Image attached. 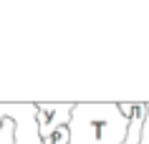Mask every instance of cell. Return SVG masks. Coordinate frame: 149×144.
Masks as SVG:
<instances>
[{"mask_svg":"<svg viewBox=\"0 0 149 144\" xmlns=\"http://www.w3.org/2000/svg\"><path fill=\"white\" fill-rule=\"evenodd\" d=\"M0 119L13 121V144H43L33 101H0Z\"/></svg>","mask_w":149,"mask_h":144,"instance_id":"obj_2","label":"cell"},{"mask_svg":"<svg viewBox=\"0 0 149 144\" xmlns=\"http://www.w3.org/2000/svg\"><path fill=\"white\" fill-rule=\"evenodd\" d=\"M126 116L116 101L73 104L68 121V144H124Z\"/></svg>","mask_w":149,"mask_h":144,"instance_id":"obj_1","label":"cell"},{"mask_svg":"<svg viewBox=\"0 0 149 144\" xmlns=\"http://www.w3.org/2000/svg\"><path fill=\"white\" fill-rule=\"evenodd\" d=\"M119 111L126 116V136L124 144H139L141 142V131H144V121H147L149 106L147 104H136V101H121Z\"/></svg>","mask_w":149,"mask_h":144,"instance_id":"obj_4","label":"cell"},{"mask_svg":"<svg viewBox=\"0 0 149 144\" xmlns=\"http://www.w3.org/2000/svg\"><path fill=\"white\" fill-rule=\"evenodd\" d=\"M43 144H68V127H61L43 136Z\"/></svg>","mask_w":149,"mask_h":144,"instance_id":"obj_5","label":"cell"},{"mask_svg":"<svg viewBox=\"0 0 149 144\" xmlns=\"http://www.w3.org/2000/svg\"><path fill=\"white\" fill-rule=\"evenodd\" d=\"M36 114H38V131H40V139H43L46 134L56 131V129L68 127L73 104H68V101H61V104L43 101V104H36Z\"/></svg>","mask_w":149,"mask_h":144,"instance_id":"obj_3","label":"cell"}]
</instances>
